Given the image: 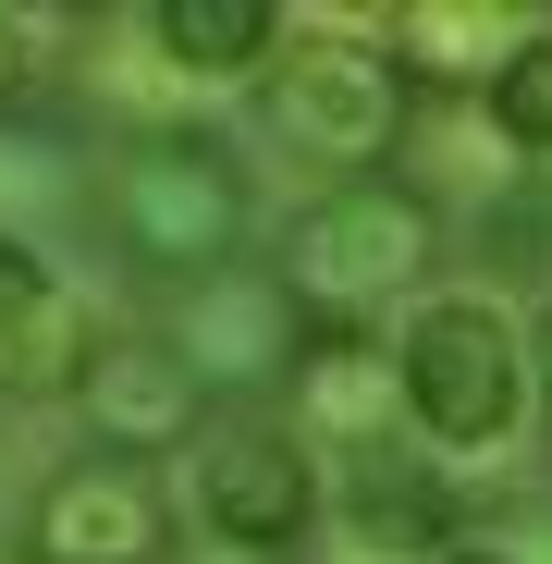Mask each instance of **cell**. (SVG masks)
Masks as SVG:
<instances>
[{
	"label": "cell",
	"mask_w": 552,
	"mask_h": 564,
	"mask_svg": "<svg viewBox=\"0 0 552 564\" xmlns=\"http://www.w3.org/2000/svg\"><path fill=\"white\" fill-rule=\"evenodd\" d=\"M99 221L123 234L136 270H197V282H209V270L234 258V234H246V184H234V160H221L209 135L148 123V135H123L111 172H99Z\"/></svg>",
	"instance_id": "1"
},
{
	"label": "cell",
	"mask_w": 552,
	"mask_h": 564,
	"mask_svg": "<svg viewBox=\"0 0 552 564\" xmlns=\"http://www.w3.org/2000/svg\"><path fill=\"white\" fill-rule=\"evenodd\" d=\"M430 246H442V221H430L418 184H381V172L332 184L320 209L283 221V295L320 307L332 332L344 319H381V295H405V282L430 270Z\"/></svg>",
	"instance_id": "2"
},
{
	"label": "cell",
	"mask_w": 552,
	"mask_h": 564,
	"mask_svg": "<svg viewBox=\"0 0 552 564\" xmlns=\"http://www.w3.org/2000/svg\"><path fill=\"white\" fill-rule=\"evenodd\" d=\"M393 381H405V405H418L430 442L491 454L516 430V405H528V332L491 295H430L405 319V344H393Z\"/></svg>",
	"instance_id": "3"
},
{
	"label": "cell",
	"mask_w": 552,
	"mask_h": 564,
	"mask_svg": "<svg viewBox=\"0 0 552 564\" xmlns=\"http://www.w3.org/2000/svg\"><path fill=\"white\" fill-rule=\"evenodd\" d=\"M258 135L368 184V172L405 148V74L368 50V37H295L283 62H270V86H258Z\"/></svg>",
	"instance_id": "4"
},
{
	"label": "cell",
	"mask_w": 552,
	"mask_h": 564,
	"mask_svg": "<svg viewBox=\"0 0 552 564\" xmlns=\"http://www.w3.org/2000/svg\"><path fill=\"white\" fill-rule=\"evenodd\" d=\"M307 503H320V479H307V442H295V430L221 417V430L197 442V516H209L234 552H283V540H307Z\"/></svg>",
	"instance_id": "5"
},
{
	"label": "cell",
	"mask_w": 552,
	"mask_h": 564,
	"mask_svg": "<svg viewBox=\"0 0 552 564\" xmlns=\"http://www.w3.org/2000/svg\"><path fill=\"white\" fill-rule=\"evenodd\" d=\"M160 528H172V503H160V479L136 454H86V466H62V479L37 491V564H160Z\"/></svg>",
	"instance_id": "6"
},
{
	"label": "cell",
	"mask_w": 552,
	"mask_h": 564,
	"mask_svg": "<svg viewBox=\"0 0 552 564\" xmlns=\"http://www.w3.org/2000/svg\"><path fill=\"white\" fill-rule=\"evenodd\" d=\"M86 430H99L111 454H160L197 430V368L172 356V332H111L99 356H86V381H74Z\"/></svg>",
	"instance_id": "7"
},
{
	"label": "cell",
	"mask_w": 552,
	"mask_h": 564,
	"mask_svg": "<svg viewBox=\"0 0 552 564\" xmlns=\"http://www.w3.org/2000/svg\"><path fill=\"white\" fill-rule=\"evenodd\" d=\"M184 368H197V393L209 381H270V368L295 356V295L283 282H209L197 307H184Z\"/></svg>",
	"instance_id": "8"
},
{
	"label": "cell",
	"mask_w": 552,
	"mask_h": 564,
	"mask_svg": "<svg viewBox=\"0 0 552 564\" xmlns=\"http://www.w3.org/2000/svg\"><path fill=\"white\" fill-rule=\"evenodd\" d=\"M393 405H405V381H393V356L368 332H320L295 356V430H332L344 454H381V417Z\"/></svg>",
	"instance_id": "9"
},
{
	"label": "cell",
	"mask_w": 552,
	"mask_h": 564,
	"mask_svg": "<svg viewBox=\"0 0 552 564\" xmlns=\"http://www.w3.org/2000/svg\"><path fill=\"white\" fill-rule=\"evenodd\" d=\"M442 528H454V491L442 479H418L405 454H356V479H344V540L368 552V564H442Z\"/></svg>",
	"instance_id": "10"
},
{
	"label": "cell",
	"mask_w": 552,
	"mask_h": 564,
	"mask_svg": "<svg viewBox=\"0 0 552 564\" xmlns=\"http://www.w3.org/2000/svg\"><path fill=\"white\" fill-rule=\"evenodd\" d=\"M148 37H160L172 74H246L270 37H283V13H270V0H160Z\"/></svg>",
	"instance_id": "11"
},
{
	"label": "cell",
	"mask_w": 552,
	"mask_h": 564,
	"mask_svg": "<svg viewBox=\"0 0 552 564\" xmlns=\"http://www.w3.org/2000/svg\"><path fill=\"white\" fill-rule=\"evenodd\" d=\"M479 37H504V25H491V13H454V0H418V13H381V62H393L405 86H418V74H430V86H454V74L479 62Z\"/></svg>",
	"instance_id": "12"
},
{
	"label": "cell",
	"mask_w": 552,
	"mask_h": 564,
	"mask_svg": "<svg viewBox=\"0 0 552 564\" xmlns=\"http://www.w3.org/2000/svg\"><path fill=\"white\" fill-rule=\"evenodd\" d=\"M491 135L528 148V160H552V37H516L491 62Z\"/></svg>",
	"instance_id": "13"
},
{
	"label": "cell",
	"mask_w": 552,
	"mask_h": 564,
	"mask_svg": "<svg viewBox=\"0 0 552 564\" xmlns=\"http://www.w3.org/2000/svg\"><path fill=\"white\" fill-rule=\"evenodd\" d=\"M50 307H62V295H50L37 246H25V234H0V356H13V344H25V332L50 319Z\"/></svg>",
	"instance_id": "14"
},
{
	"label": "cell",
	"mask_w": 552,
	"mask_h": 564,
	"mask_svg": "<svg viewBox=\"0 0 552 564\" xmlns=\"http://www.w3.org/2000/svg\"><path fill=\"white\" fill-rule=\"evenodd\" d=\"M13 74H25V25L0 13V99H13Z\"/></svg>",
	"instance_id": "15"
},
{
	"label": "cell",
	"mask_w": 552,
	"mask_h": 564,
	"mask_svg": "<svg viewBox=\"0 0 552 564\" xmlns=\"http://www.w3.org/2000/svg\"><path fill=\"white\" fill-rule=\"evenodd\" d=\"M442 564H516V552H442Z\"/></svg>",
	"instance_id": "16"
},
{
	"label": "cell",
	"mask_w": 552,
	"mask_h": 564,
	"mask_svg": "<svg viewBox=\"0 0 552 564\" xmlns=\"http://www.w3.org/2000/svg\"><path fill=\"white\" fill-rule=\"evenodd\" d=\"M540 393H552V319H540Z\"/></svg>",
	"instance_id": "17"
},
{
	"label": "cell",
	"mask_w": 552,
	"mask_h": 564,
	"mask_svg": "<svg viewBox=\"0 0 552 564\" xmlns=\"http://www.w3.org/2000/svg\"><path fill=\"white\" fill-rule=\"evenodd\" d=\"M540 221H552V197H540ZM540 246H552V234H540Z\"/></svg>",
	"instance_id": "18"
}]
</instances>
